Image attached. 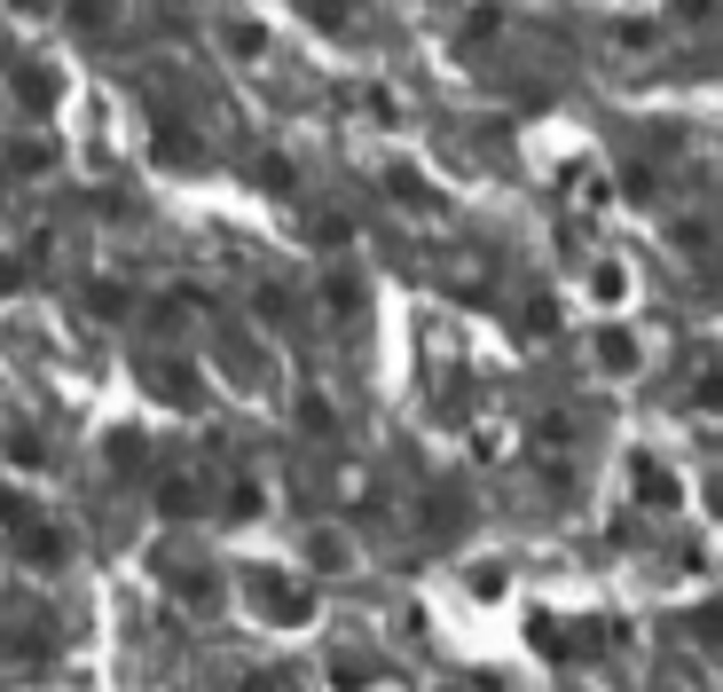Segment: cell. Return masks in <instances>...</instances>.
<instances>
[{
    "label": "cell",
    "mask_w": 723,
    "mask_h": 692,
    "mask_svg": "<svg viewBox=\"0 0 723 692\" xmlns=\"http://www.w3.org/2000/svg\"><path fill=\"white\" fill-rule=\"evenodd\" d=\"M16 558H24L31 575H55V567H72V543H63L55 527H24V536H16Z\"/></svg>",
    "instance_id": "1"
},
{
    "label": "cell",
    "mask_w": 723,
    "mask_h": 692,
    "mask_svg": "<svg viewBox=\"0 0 723 692\" xmlns=\"http://www.w3.org/2000/svg\"><path fill=\"white\" fill-rule=\"evenodd\" d=\"M252 599L268 606V621H283V630H291V621H307V590H300V582H276V575H252Z\"/></svg>",
    "instance_id": "2"
},
{
    "label": "cell",
    "mask_w": 723,
    "mask_h": 692,
    "mask_svg": "<svg viewBox=\"0 0 723 692\" xmlns=\"http://www.w3.org/2000/svg\"><path fill=\"white\" fill-rule=\"evenodd\" d=\"M307 567H315V575H346V567H354L346 536H331V527H315V536H307Z\"/></svg>",
    "instance_id": "3"
},
{
    "label": "cell",
    "mask_w": 723,
    "mask_h": 692,
    "mask_svg": "<svg viewBox=\"0 0 723 692\" xmlns=\"http://www.w3.org/2000/svg\"><path fill=\"white\" fill-rule=\"evenodd\" d=\"M598 362H606L613 378H621V370H637V339H630V331H606V339H598Z\"/></svg>",
    "instance_id": "4"
},
{
    "label": "cell",
    "mask_w": 723,
    "mask_h": 692,
    "mask_svg": "<svg viewBox=\"0 0 723 692\" xmlns=\"http://www.w3.org/2000/svg\"><path fill=\"white\" fill-rule=\"evenodd\" d=\"M300 425L307 433H331V402H322V393H300Z\"/></svg>",
    "instance_id": "5"
},
{
    "label": "cell",
    "mask_w": 723,
    "mask_h": 692,
    "mask_svg": "<svg viewBox=\"0 0 723 692\" xmlns=\"http://www.w3.org/2000/svg\"><path fill=\"white\" fill-rule=\"evenodd\" d=\"M40 158H48V150H40V142H16V150H9V158H0V166H9V174H40Z\"/></svg>",
    "instance_id": "6"
},
{
    "label": "cell",
    "mask_w": 723,
    "mask_h": 692,
    "mask_svg": "<svg viewBox=\"0 0 723 692\" xmlns=\"http://www.w3.org/2000/svg\"><path fill=\"white\" fill-rule=\"evenodd\" d=\"M346 237H354L346 213H322V221H315V244H346Z\"/></svg>",
    "instance_id": "7"
},
{
    "label": "cell",
    "mask_w": 723,
    "mask_h": 692,
    "mask_svg": "<svg viewBox=\"0 0 723 692\" xmlns=\"http://www.w3.org/2000/svg\"><path fill=\"white\" fill-rule=\"evenodd\" d=\"M189 504H196V496H189V488H181V480H166V488H157V512H166V519H181Z\"/></svg>",
    "instance_id": "8"
},
{
    "label": "cell",
    "mask_w": 723,
    "mask_h": 692,
    "mask_svg": "<svg viewBox=\"0 0 723 692\" xmlns=\"http://www.w3.org/2000/svg\"><path fill=\"white\" fill-rule=\"evenodd\" d=\"M244 692H283V677H276V669H259V677H244Z\"/></svg>",
    "instance_id": "9"
},
{
    "label": "cell",
    "mask_w": 723,
    "mask_h": 692,
    "mask_svg": "<svg viewBox=\"0 0 723 692\" xmlns=\"http://www.w3.org/2000/svg\"><path fill=\"white\" fill-rule=\"evenodd\" d=\"M16 9H40V0H16Z\"/></svg>",
    "instance_id": "10"
}]
</instances>
